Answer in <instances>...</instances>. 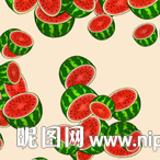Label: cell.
Listing matches in <instances>:
<instances>
[{
    "instance_id": "cell-1",
    "label": "cell",
    "mask_w": 160,
    "mask_h": 160,
    "mask_svg": "<svg viewBox=\"0 0 160 160\" xmlns=\"http://www.w3.org/2000/svg\"><path fill=\"white\" fill-rule=\"evenodd\" d=\"M142 133L129 121H118L110 125L105 136L104 151L114 158H132L144 146Z\"/></svg>"
},
{
    "instance_id": "cell-2",
    "label": "cell",
    "mask_w": 160,
    "mask_h": 160,
    "mask_svg": "<svg viewBox=\"0 0 160 160\" xmlns=\"http://www.w3.org/2000/svg\"><path fill=\"white\" fill-rule=\"evenodd\" d=\"M0 110L5 113L13 128H31L41 122L43 105L38 94L23 92L10 98L0 104Z\"/></svg>"
},
{
    "instance_id": "cell-3",
    "label": "cell",
    "mask_w": 160,
    "mask_h": 160,
    "mask_svg": "<svg viewBox=\"0 0 160 160\" xmlns=\"http://www.w3.org/2000/svg\"><path fill=\"white\" fill-rule=\"evenodd\" d=\"M98 96L89 86L78 85L68 88L60 99L62 114L69 122L79 124L92 115L90 104Z\"/></svg>"
},
{
    "instance_id": "cell-4",
    "label": "cell",
    "mask_w": 160,
    "mask_h": 160,
    "mask_svg": "<svg viewBox=\"0 0 160 160\" xmlns=\"http://www.w3.org/2000/svg\"><path fill=\"white\" fill-rule=\"evenodd\" d=\"M96 66L82 56L67 58L59 68V80L65 89L78 85L90 86L96 79Z\"/></svg>"
},
{
    "instance_id": "cell-5",
    "label": "cell",
    "mask_w": 160,
    "mask_h": 160,
    "mask_svg": "<svg viewBox=\"0 0 160 160\" xmlns=\"http://www.w3.org/2000/svg\"><path fill=\"white\" fill-rule=\"evenodd\" d=\"M34 20L38 31L43 35L51 38H59L71 31L76 18L68 11L56 17L47 16L38 6L34 9Z\"/></svg>"
},
{
    "instance_id": "cell-6",
    "label": "cell",
    "mask_w": 160,
    "mask_h": 160,
    "mask_svg": "<svg viewBox=\"0 0 160 160\" xmlns=\"http://www.w3.org/2000/svg\"><path fill=\"white\" fill-rule=\"evenodd\" d=\"M79 126L82 127L83 131V142L81 149L94 156L104 152L105 136L110 125H108L105 121L91 115L80 122Z\"/></svg>"
},
{
    "instance_id": "cell-7",
    "label": "cell",
    "mask_w": 160,
    "mask_h": 160,
    "mask_svg": "<svg viewBox=\"0 0 160 160\" xmlns=\"http://www.w3.org/2000/svg\"><path fill=\"white\" fill-rule=\"evenodd\" d=\"M114 102V118L116 121H132L142 109V100L134 88H121L110 94Z\"/></svg>"
},
{
    "instance_id": "cell-8",
    "label": "cell",
    "mask_w": 160,
    "mask_h": 160,
    "mask_svg": "<svg viewBox=\"0 0 160 160\" xmlns=\"http://www.w3.org/2000/svg\"><path fill=\"white\" fill-rule=\"evenodd\" d=\"M34 46L31 34L20 29H10L1 36V54L7 59H17L27 55Z\"/></svg>"
},
{
    "instance_id": "cell-9",
    "label": "cell",
    "mask_w": 160,
    "mask_h": 160,
    "mask_svg": "<svg viewBox=\"0 0 160 160\" xmlns=\"http://www.w3.org/2000/svg\"><path fill=\"white\" fill-rule=\"evenodd\" d=\"M57 131V138L54 147L58 152L71 156L73 151L82 147L83 131L81 126L73 127L69 125H60Z\"/></svg>"
},
{
    "instance_id": "cell-10",
    "label": "cell",
    "mask_w": 160,
    "mask_h": 160,
    "mask_svg": "<svg viewBox=\"0 0 160 160\" xmlns=\"http://www.w3.org/2000/svg\"><path fill=\"white\" fill-rule=\"evenodd\" d=\"M88 32L98 41H105L112 38L115 32V22L112 16L107 13L94 16L87 25Z\"/></svg>"
},
{
    "instance_id": "cell-11",
    "label": "cell",
    "mask_w": 160,
    "mask_h": 160,
    "mask_svg": "<svg viewBox=\"0 0 160 160\" xmlns=\"http://www.w3.org/2000/svg\"><path fill=\"white\" fill-rule=\"evenodd\" d=\"M131 11L142 20H151L160 16V0H128Z\"/></svg>"
},
{
    "instance_id": "cell-12",
    "label": "cell",
    "mask_w": 160,
    "mask_h": 160,
    "mask_svg": "<svg viewBox=\"0 0 160 160\" xmlns=\"http://www.w3.org/2000/svg\"><path fill=\"white\" fill-rule=\"evenodd\" d=\"M114 102L110 96H98L90 104L93 116L105 122L114 118Z\"/></svg>"
},
{
    "instance_id": "cell-13",
    "label": "cell",
    "mask_w": 160,
    "mask_h": 160,
    "mask_svg": "<svg viewBox=\"0 0 160 160\" xmlns=\"http://www.w3.org/2000/svg\"><path fill=\"white\" fill-rule=\"evenodd\" d=\"M133 38L138 45L149 47L158 40V30L153 23L146 22L137 25L133 31Z\"/></svg>"
},
{
    "instance_id": "cell-14",
    "label": "cell",
    "mask_w": 160,
    "mask_h": 160,
    "mask_svg": "<svg viewBox=\"0 0 160 160\" xmlns=\"http://www.w3.org/2000/svg\"><path fill=\"white\" fill-rule=\"evenodd\" d=\"M0 76H1V82L9 83V85H17L23 78L20 65L14 60L1 65Z\"/></svg>"
},
{
    "instance_id": "cell-15",
    "label": "cell",
    "mask_w": 160,
    "mask_h": 160,
    "mask_svg": "<svg viewBox=\"0 0 160 160\" xmlns=\"http://www.w3.org/2000/svg\"><path fill=\"white\" fill-rule=\"evenodd\" d=\"M73 0H38V7L51 17H56L68 11Z\"/></svg>"
},
{
    "instance_id": "cell-16",
    "label": "cell",
    "mask_w": 160,
    "mask_h": 160,
    "mask_svg": "<svg viewBox=\"0 0 160 160\" xmlns=\"http://www.w3.org/2000/svg\"><path fill=\"white\" fill-rule=\"evenodd\" d=\"M96 0H73L68 12L76 19H82L96 11Z\"/></svg>"
},
{
    "instance_id": "cell-17",
    "label": "cell",
    "mask_w": 160,
    "mask_h": 160,
    "mask_svg": "<svg viewBox=\"0 0 160 160\" xmlns=\"http://www.w3.org/2000/svg\"><path fill=\"white\" fill-rule=\"evenodd\" d=\"M29 91L28 89L27 81L24 77L22 78L20 82L17 85H9V83L0 82V93H1V103H5L10 98L17 96V94L23 93V92Z\"/></svg>"
},
{
    "instance_id": "cell-18",
    "label": "cell",
    "mask_w": 160,
    "mask_h": 160,
    "mask_svg": "<svg viewBox=\"0 0 160 160\" xmlns=\"http://www.w3.org/2000/svg\"><path fill=\"white\" fill-rule=\"evenodd\" d=\"M103 9L112 17H120L131 11L128 0H103Z\"/></svg>"
},
{
    "instance_id": "cell-19",
    "label": "cell",
    "mask_w": 160,
    "mask_h": 160,
    "mask_svg": "<svg viewBox=\"0 0 160 160\" xmlns=\"http://www.w3.org/2000/svg\"><path fill=\"white\" fill-rule=\"evenodd\" d=\"M6 2L17 14H27L38 6V0H6Z\"/></svg>"
},
{
    "instance_id": "cell-20",
    "label": "cell",
    "mask_w": 160,
    "mask_h": 160,
    "mask_svg": "<svg viewBox=\"0 0 160 160\" xmlns=\"http://www.w3.org/2000/svg\"><path fill=\"white\" fill-rule=\"evenodd\" d=\"M94 155H91V153H88L86 151H83L81 148H78L76 151H73L71 153L70 157L75 160H90Z\"/></svg>"
},
{
    "instance_id": "cell-21",
    "label": "cell",
    "mask_w": 160,
    "mask_h": 160,
    "mask_svg": "<svg viewBox=\"0 0 160 160\" xmlns=\"http://www.w3.org/2000/svg\"><path fill=\"white\" fill-rule=\"evenodd\" d=\"M9 126H11L9 120H8L7 116L5 115V113L0 110V127H1V128H6V127H9Z\"/></svg>"
},
{
    "instance_id": "cell-22",
    "label": "cell",
    "mask_w": 160,
    "mask_h": 160,
    "mask_svg": "<svg viewBox=\"0 0 160 160\" xmlns=\"http://www.w3.org/2000/svg\"><path fill=\"white\" fill-rule=\"evenodd\" d=\"M96 11H94L96 16H100V14L105 13L104 9H103V0H96Z\"/></svg>"
},
{
    "instance_id": "cell-23",
    "label": "cell",
    "mask_w": 160,
    "mask_h": 160,
    "mask_svg": "<svg viewBox=\"0 0 160 160\" xmlns=\"http://www.w3.org/2000/svg\"><path fill=\"white\" fill-rule=\"evenodd\" d=\"M0 138H1V145H0V149H2V147H3V138H2V136H0Z\"/></svg>"
},
{
    "instance_id": "cell-24",
    "label": "cell",
    "mask_w": 160,
    "mask_h": 160,
    "mask_svg": "<svg viewBox=\"0 0 160 160\" xmlns=\"http://www.w3.org/2000/svg\"><path fill=\"white\" fill-rule=\"evenodd\" d=\"M159 38H160V31H159Z\"/></svg>"
}]
</instances>
